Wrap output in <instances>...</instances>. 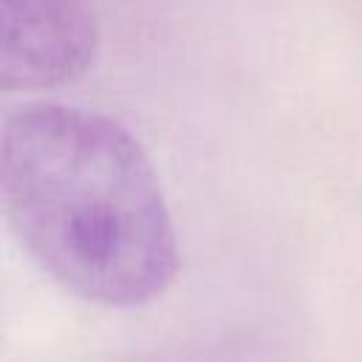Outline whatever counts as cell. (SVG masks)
<instances>
[{"instance_id":"1","label":"cell","mask_w":362,"mask_h":362,"mask_svg":"<svg viewBox=\"0 0 362 362\" xmlns=\"http://www.w3.org/2000/svg\"><path fill=\"white\" fill-rule=\"evenodd\" d=\"M0 201L28 257L65 291L113 308L156 300L178 269L158 175L119 122L31 105L0 136Z\"/></svg>"},{"instance_id":"2","label":"cell","mask_w":362,"mask_h":362,"mask_svg":"<svg viewBox=\"0 0 362 362\" xmlns=\"http://www.w3.org/2000/svg\"><path fill=\"white\" fill-rule=\"evenodd\" d=\"M99 45L85 0H0V85L45 90L82 76Z\"/></svg>"}]
</instances>
